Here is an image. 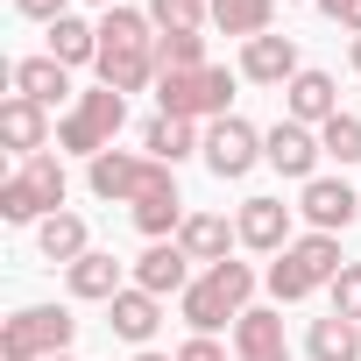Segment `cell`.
<instances>
[{
  "instance_id": "1",
  "label": "cell",
  "mask_w": 361,
  "mask_h": 361,
  "mask_svg": "<svg viewBox=\"0 0 361 361\" xmlns=\"http://www.w3.org/2000/svg\"><path fill=\"white\" fill-rule=\"evenodd\" d=\"M156 22L142 15V8H106L99 15V85H114V92H142L149 78H163L156 71V36H149Z\"/></svg>"
},
{
  "instance_id": "2",
  "label": "cell",
  "mask_w": 361,
  "mask_h": 361,
  "mask_svg": "<svg viewBox=\"0 0 361 361\" xmlns=\"http://www.w3.org/2000/svg\"><path fill=\"white\" fill-rule=\"evenodd\" d=\"M248 298H255V269L227 255V262H213V269L192 276V290L177 298V312H185L192 333H220V326H234L248 312Z\"/></svg>"
},
{
  "instance_id": "3",
  "label": "cell",
  "mask_w": 361,
  "mask_h": 361,
  "mask_svg": "<svg viewBox=\"0 0 361 361\" xmlns=\"http://www.w3.org/2000/svg\"><path fill=\"white\" fill-rule=\"evenodd\" d=\"M340 269H347V262H340V234H298V241L269 262V298H276V305H298V298H312V290H333Z\"/></svg>"
},
{
  "instance_id": "4",
  "label": "cell",
  "mask_w": 361,
  "mask_h": 361,
  "mask_svg": "<svg viewBox=\"0 0 361 361\" xmlns=\"http://www.w3.org/2000/svg\"><path fill=\"white\" fill-rule=\"evenodd\" d=\"M64 192H71V177H64V163L43 149V156H29L15 177H8V185H0V220H8V227H43L50 213H64Z\"/></svg>"
},
{
  "instance_id": "5",
  "label": "cell",
  "mask_w": 361,
  "mask_h": 361,
  "mask_svg": "<svg viewBox=\"0 0 361 361\" xmlns=\"http://www.w3.org/2000/svg\"><path fill=\"white\" fill-rule=\"evenodd\" d=\"M121 121H128V92H114V85H99V92H78L71 99V114L57 121V149H71V156H106L114 149V135H121Z\"/></svg>"
},
{
  "instance_id": "6",
  "label": "cell",
  "mask_w": 361,
  "mask_h": 361,
  "mask_svg": "<svg viewBox=\"0 0 361 361\" xmlns=\"http://www.w3.org/2000/svg\"><path fill=\"white\" fill-rule=\"evenodd\" d=\"M234 99V71L227 64H199V71H163L156 78V106L177 121H227Z\"/></svg>"
},
{
  "instance_id": "7",
  "label": "cell",
  "mask_w": 361,
  "mask_h": 361,
  "mask_svg": "<svg viewBox=\"0 0 361 361\" xmlns=\"http://www.w3.org/2000/svg\"><path fill=\"white\" fill-rule=\"evenodd\" d=\"M78 319L64 305H22L15 319H0V361H57L71 347Z\"/></svg>"
},
{
  "instance_id": "8",
  "label": "cell",
  "mask_w": 361,
  "mask_h": 361,
  "mask_svg": "<svg viewBox=\"0 0 361 361\" xmlns=\"http://www.w3.org/2000/svg\"><path fill=\"white\" fill-rule=\"evenodd\" d=\"M170 163H156V156H135V149H106V156H92L85 163V185H92V199H114V206H142L149 192H163L170 185Z\"/></svg>"
},
{
  "instance_id": "9",
  "label": "cell",
  "mask_w": 361,
  "mask_h": 361,
  "mask_svg": "<svg viewBox=\"0 0 361 361\" xmlns=\"http://www.w3.org/2000/svg\"><path fill=\"white\" fill-rule=\"evenodd\" d=\"M199 156H206V170L220 177V185H234V177H248V170L262 163V135H255L241 114H227V121L206 128V149H199Z\"/></svg>"
},
{
  "instance_id": "10",
  "label": "cell",
  "mask_w": 361,
  "mask_h": 361,
  "mask_svg": "<svg viewBox=\"0 0 361 361\" xmlns=\"http://www.w3.org/2000/svg\"><path fill=\"white\" fill-rule=\"evenodd\" d=\"M298 213L312 220V234H347L361 220V192L347 185V177H312V185L298 192Z\"/></svg>"
},
{
  "instance_id": "11",
  "label": "cell",
  "mask_w": 361,
  "mask_h": 361,
  "mask_svg": "<svg viewBox=\"0 0 361 361\" xmlns=\"http://www.w3.org/2000/svg\"><path fill=\"white\" fill-rule=\"evenodd\" d=\"M319 128H305V121H276L269 135H262V163L269 170H283V177H298V185H312L319 177Z\"/></svg>"
},
{
  "instance_id": "12",
  "label": "cell",
  "mask_w": 361,
  "mask_h": 361,
  "mask_svg": "<svg viewBox=\"0 0 361 361\" xmlns=\"http://www.w3.org/2000/svg\"><path fill=\"white\" fill-rule=\"evenodd\" d=\"M290 213L298 206H283V199H241V213H234V227H241V248H255V255H283L298 234H290Z\"/></svg>"
},
{
  "instance_id": "13",
  "label": "cell",
  "mask_w": 361,
  "mask_h": 361,
  "mask_svg": "<svg viewBox=\"0 0 361 361\" xmlns=\"http://www.w3.org/2000/svg\"><path fill=\"white\" fill-rule=\"evenodd\" d=\"M0 142H8L22 163H29V156H43V149H50V106H36V99L8 92V99H0Z\"/></svg>"
},
{
  "instance_id": "14",
  "label": "cell",
  "mask_w": 361,
  "mask_h": 361,
  "mask_svg": "<svg viewBox=\"0 0 361 361\" xmlns=\"http://www.w3.org/2000/svg\"><path fill=\"white\" fill-rule=\"evenodd\" d=\"M333 114H340V85H333V71H298V78L283 85V121L326 128Z\"/></svg>"
},
{
  "instance_id": "15",
  "label": "cell",
  "mask_w": 361,
  "mask_h": 361,
  "mask_svg": "<svg viewBox=\"0 0 361 361\" xmlns=\"http://www.w3.org/2000/svg\"><path fill=\"white\" fill-rule=\"evenodd\" d=\"M234 361H290L283 312H262V305H248V312L234 319Z\"/></svg>"
},
{
  "instance_id": "16",
  "label": "cell",
  "mask_w": 361,
  "mask_h": 361,
  "mask_svg": "<svg viewBox=\"0 0 361 361\" xmlns=\"http://www.w3.org/2000/svg\"><path fill=\"white\" fill-rule=\"evenodd\" d=\"M135 283L149 298H185L192 290V255L177 248V241H149V255L135 262Z\"/></svg>"
},
{
  "instance_id": "17",
  "label": "cell",
  "mask_w": 361,
  "mask_h": 361,
  "mask_svg": "<svg viewBox=\"0 0 361 361\" xmlns=\"http://www.w3.org/2000/svg\"><path fill=\"white\" fill-rule=\"evenodd\" d=\"M305 64H298V43L290 36H255V43H241V78H255V85H290Z\"/></svg>"
},
{
  "instance_id": "18",
  "label": "cell",
  "mask_w": 361,
  "mask_h": 361,
  "mask_svg": "<svg viewBox=\"0 0 361 361\" xmlns=\"http://www.w3.org/2000/svg\"><path fill=\"white\" fill-rule=\"evenodd\" d=\"M234 241H241V227H234L227 213H192L185 227H177V248H185L192 262H206V269H213V262H227V248H234Z\"/></svg>"
},
{
  "instance_id": "19",
  "label": "cell",
  "mask_w": 361,
  "mask_h": 361,
  "mask_svg": "<svg viewBox=\"0 0 361 361\" xmlns=\"http://www.w3.org/2000/svg\"><path fill=\"white\" fill-rule=\"evenodd\" d=\"M8 85H15L22 99H36V106H64V99H71V71H64L50 50H43V57H22V64L8 71Z\"/></svg>"
},
{
  "instance_id": "20",
  "label": "cell",
  "mask_w": 361,
  "mask_h": 361,
  "mask_svg": "<svg viewBox=\"0 0 361 361\" xmlns=\"http://www.w3.org/2000/svg\"><path fill=\"white\" fill-rule=\"evenodd\" d=\"M64 283H71V298H85V305H114L128 283H121V262L106 255V248H92V255H78L71 269H64Z\"/></svg>"
},
{
  "instance_id": "21",
  "label": "cell",
  "mask_w": 361,
  "mask_h": 361,
  "mask_svg": "<svg viewBox=\"0 0 361 361\" xmlns=\"http://www.w3.org/2000/svg\"><path fill=\"white\" fill-rule=\"evenodd\" d=\"M106 326H114L121 340H135V347H142V340H149V333L163 326V298H149L142 283H128V290H121V298L106 305Z\"/></svg>"
},
{
  "instance_id": "22",
  "label": "cell",
  "mask_w": 361,
  "mask_h": 361,
  "mask_svg": "<svg viewBox=\"0 0 361 361\" xmlns=\"http://www.w3.org/2000/svg\"><path fill=\"white\" fill-rule=\"evenodd\" d=\"M142 149H149L156 163H170V170H177V163H185L192 149H206V135H199V121H177V114H156V121L142 128Z\"/></svg>"
},
{
  "instance_id": "23",
  "label": "cell",
  "mask_w": 361,
  "mask_h": 361,
  "mask_svg": "<svg viewBox=\"0 0 361 361\" xmlns=\"http://www.w3.org/2000/svg\"><path fill=\"white\" fill-rule=\"evenodd\" d=\"M36 248H43V262H78V255H92V234H85V220L78 213H50L43 227H36Z\"/></svg>"
},
{
  "instance_id": "24",
  "label": "cell",
  "mask_w": 361,
  "mask_h": 361,
  "mask_svg": "<svg viewBox=\"0 0 361 361\" xmlns=\"http://www.w3.org/2000/svg\"><path fill=\"white\" fill-rule=\"evenodd\" d=\"M305 354H312V361H361V326L340 319V312H326V319H312Z\"/></svg>"
},
{
  "instance_id": "25",
  "label": "cell",
  "mask_w": 361,
  "mask_h": 361,
  "mask_svg": "<svg viewBox=\"0 0 361 361\" xmlns=\"http://www.w3.org/2000/svg\"><path fill=\"white\" fill-rule=\"evenodd\" d=\"M185 220H192V213H185V192H177V177L135 206V227H142L149 241H177V227H185Z\"/></svg>"
},
{
  "instance_id": "26",
  "label": "cell",
  "mask_w": 361,
  "mask_h": 361,
  "mask_svg": "<svg viewBox=\"0 0 361 361\" xmlns=\"http://www.w3.org/2000/svg\"><path fill=\"white\" fill-rule=\"evenodd\" d=\"M50 57H57L64 71H78V64H99V29H92V22H78V15L50 22Z\"/></svg>"
},
{
  "instance_id": "27",
  "label": "cell",
  "mask_w": 361,
  "mask_h": 361,
  "mask_svg": "<svg viewBox=\"0 0 361 361\" xmlns=\"http://www.w3.org/2000/svg\"><path fill=\"white\" fill-rule=\"evenodd\" d=\"M269 22H276V0H213V29H227L241 43L269 36Z\"/></svg>"
},
{
  "instance_id": "28",
  "label": "cell",
  "mask_w": 361,
  "mask_h": 361,
  "mask_svg": "<svg viewBox=\"0 0 361 361\" xmlns=\"http://www.w3.org/2000/svg\"><path fill=\"white\" fill-rule=\"evenodd\" d=\"M149 22L163 36H199L213 22V0H149Z\"/></svg>"
},
{
  "instance_id": "29",
  "label": "cell",
  "mask_w": 361,
  "mask_h": 361,
  "mask_svg": "<svg viewBox=\"0 0 361 361\" xmlns=\"http://www.w3.org/2000/svg\"><path fill=\"white\" fill-rule=\"evenodd\" d=\"M319 149H326L333 163H361V114H333V121L319 128Z\"/></svg>"
},
{
  "instance_id": "30",
  "label": "cell",
  "mask_w": 361,
  "mask_h": 361,
  "mask_svg": "<svg viewBox=\"0 0 361 361\" xmlns=\"http://www.w3.org/2000/svg\"><path fill=\"white\" fill-rule=\"evenodd\" d=\"M206 64V36H156V71H199Z\"/></svg>"
},
{
  "instance_id": "31",
  "label": "cell",
  "mask_w": 361,
  "mask_h": 361,
  "mask_svg": "<svg viewBox=\"0 0 361 361\" xmlns=\"http://www.w3.org/2000/svg\"><path fill=\"white\" fill-rule=\"evenodd\" d=\"M333 312H340V319H354V326H361V262H347V269H340V276H333Z\"/></svg>"
},
{
  "instance_id": "32",
  "label": "cell",
  "mask_w": 361,
  "mask_h": 361,
  "mask_svg": "<svg viewBox=\"0 0 361 361\" xmlns=\"http://www.w3.org/2000/svg\"><path fill=\"white\" fill-rule=\"evenodd\" d=\"M170 361H227V347H220L213 333H192L185 347H177V354H170Z\"/></svg>"
},
{
  "instance_id": "33",
  "label": "cell",
  "mask_w": 361,
  "mask_h": 361,
  "mask_svg": "<svg viewBox=\"0 0 361 361\" xmlns=\"http://www.w3.org/2000/svg\"><path fill=\"white\" fill-rule=\"evenodd\" d=\"M15 15H29V22H43V29H50V22H64V15H71V0H15Z\"/></svg>"
},
{
  "instance_id": "34",
  "label": "cell",
  "mask_w": 361,
  "mask_h": 361,
  "mask_svg": "<svg viewBox=\"0 0 361 361\" xmlns=\"http://www.w3.org/2000/svg\"><path fill=\"white\" fill-rule=\"evenodd\" d=\"M319 15H326V22H340L347 36H361V0H319Z\"/></svg>"
},
{
  "instance_id": "35",
  "label": "cell",
  "mask_w": 361,
  "mask_h": 361,
  "mask_svg": "<svg viewBox=\"0 0 361 361\" xmlns=\"http://www.w3.org/2000/svg\"><path fill=\"white\" fill-rule=\"evenodd\" d=\"M135 361H170V354H149V347H142V354H135Z\"/></svg>"
},
{
  "instance_id": "36",
  "label": "cell",
  "mask_w": 361,
  "mask_h": 361,
  "mask_svg": "<svg viewBox=\"0 0 361 361\" xmlns=\"http://www.w3.org/2000/svg\"><path fill=\"white\" fill-rule=\"evenodd\" d=\"M354 71H361V36H354Z\"/></svg>"
},
{
  "instance_id": "37",
  "label": "cell",
  "mask_w": 361,
  "mask_h": 361,
  "mask_svg": "<svg viewBox=\"0 0 361 361\" xmlns=\"http://www.w3.org/2000/svg\"><path fill=\"white\" fill-rule=\"evenodd\" d=\"M92 8H114V0H92Z\"/></svg>"
},
{
  "instance_id": "38",
  "label": "cell",
  "mask_w": 361,
  "mask_h": 361,
  "mask_svg": "<svg viewBox=\"0 0 361 361\" xmlns=\"http://www.w3.org/2000/svg\"><path fill=\"white\" fill-rule=\"evenodd\" d=\"M57 361H71V354H57Z\"/></svg>"
}]
</instances>
